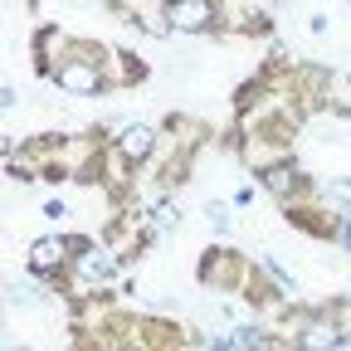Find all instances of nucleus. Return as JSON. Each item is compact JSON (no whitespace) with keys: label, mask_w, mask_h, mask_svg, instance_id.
<instances>
[{"label":"nucleus","mask_w":351,"mask_h":351,"mask_svg":"<svg viewBox=\"0 0 351 351\" xmlns=\"http://www.w3.org/2000/svg\"><path fill=\"white\" fill-rule=\"evenodd\" d=\"M269 186L274 191H288V171H269Z\"/></svg>","instance_id":"obj_9"},{"label":"nucleus","mask_w":351,"mask_h":351,"mask_svg":"<svg viewBox=\"0 0 351 351\" xmlns=\"http://www.w3.org/2000/svg\"><path fill=\"white\" fill-rule=\"evenodd\" d=\"M302 346H307V351H332V346H337V332H332L327 322H313V327H307V337H302Z\"/></svg>","instance_id":"obj_5"},{"label":"nucleus","mask_w":351,"mask_h":351,"mask_svg":"<svg viewBox=\"0 0 351 351\" xmlns=\"http://www.w3.org/2000/svg\"><path fill=\"white\" fill-rule=\"evenodd\" d=\"M59 88H69V93H93V88H98V73L83 69V64H64V69H59Z\"/></svg>","instance_id":"obj_3"},{"label":"nucleus","mask_w":351,"mask_h":351,"mask_svg":"<svg viewBox=\"0 0 351 351\" xmlns=\"http://www.w3.org/2000/svg\"><path fill=\"white\" fill-rule=\"evenodd\" d=\"M64 258H69V244H64V239H39V244L29 249V269H34V274H54Z\"/></svg>","instance_id":"obj_2"},{"label":"nucleus","mask_w":351,"mask_h":351,"mask_svg":"<svg viewBox=\"0 0 351 351\" xmlns=\"http://www.w3.org/2000/svg\"><path fill=\"white\" fill-rule=\"evenodd\" d=\"M234 341H239V351H258V346H263V341H258L249 327H239V337H234Z\"/></svg>","instance_id":"obj_7"},{"label":"nucleus","mask_w":351,"mask_h":351,"mask_svg":"<svg viewBox=\"0 0 351 351\" xmlns=\"http://www.w3.org/2000/svg\"><path fill=\"white\" fill-rule=\"evenodd\" d=\"M332 351H351V346H332Z\"/></svg>","instance_id":"obj_12"},{"label":"nucleus","mask_w":351,"mask_h":351,"mask_svg":"<svg viewBox=\"0 0 351 351\" xmlns=\"http://www.w3.org/2000/svg\"><path fill=\"white\" fill-rule=\"evenodd\" d=\"M205 351H230V346H225V341H210V346H205Z\"/></svg>","instance_id":"obj_11"},{"label":"nucleus","mask_w":351,"mask_h":351,"mask_svg":"<svg viewBox=\"0 0 351 351\" xmlns=\"http://www.w3.org/2000/svg\"><path fill=\"white\" fill-rule=\"evenodd\" d=\"M332 195L337 200H351V186H332Z\"/></svg>","instance_id":"obj_10"},{"label":"nucleus","mask_w":351,"mask_h":351,"mask_svg":"<svg viewBox=\"0 0 351 351\" xmlns=\"http://www.w3.org/2000/svg\"><path fill=\"white\" fill-rule=\"evenodd\" d=\"M83 274H88V278H98V274H108V258H98V254H93V258H83Z\"/></svg>","instance_id":"obj_6"},{"label":"nucleus","mask_w":351,"mask_h":351,"mask_svg":"<svg viewBox=\"0 0 351 351\" xmlns=\"http://www.w3.org/2000/svg\"><path fill=\"white\" fill-rule=\"evenodd\" d=\"M176 215H181L176 205H161V210H156V225H161V230H166V225H176Z\"/></svg>","instance_id":"obj_8"},{"label":"nucleus","mask_w":351,"mask_h":351,"mask_svg":"<svg viewBox=\"0 0 351 351\" xmlns=\"http://www.w3.org/2000/svg\"><path fill=\"white\" fill-rule=\"evenodd\" d=\"M210 0H176V5H171V25L176 29H205L210 25Z\"/></svg>","instance_id":"obj_1"},{"label":"nucleus","mask_w":351,"mask_h":351,"mask_svg":"<svg viewBox=\"0 0 351 351\" xmlns=\"http://www.w3.org/2000/svg\"><path fill=\"white\" fill-rule=\"evenodd\" d=\"M147 152H152V132H147V127H127V132H122V156L142 161Z\"/></svg>","instance_id":"obj_4"}]
</instances>
